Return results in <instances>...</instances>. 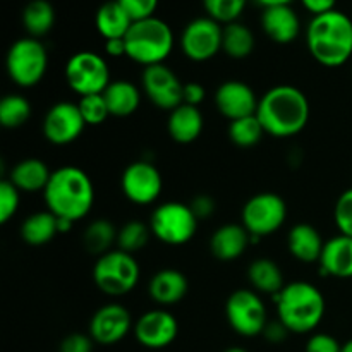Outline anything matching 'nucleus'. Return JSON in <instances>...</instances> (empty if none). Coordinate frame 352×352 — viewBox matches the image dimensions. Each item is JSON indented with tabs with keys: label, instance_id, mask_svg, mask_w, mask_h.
<instances>
[{
	"label": "nucleus",
	"instance_id": "obj_10",
	"mask_svg": "<svg viewBox=\"0 0 352 352\" xmlns=\"http://www.w3.org/2000/svg\"><path fill=\"white\" fill-rule=\"evenodd\" d=\"M243 226L254 239L277 232L287 220V205L275 192H260L246 201L241 212Z\"/></svg>",
	"mask_w": 352,
	"mask_h": 352
},
{
	"label": "nucleus",
	"instance_id": "obj_46",
	"mask_svg": "<svg viewBox=\"0 0 352 352\" xmlns=\"http://www.w3.org/2000/svg\"><path fill=\"white\" fill-rule=\"evenodd\" d=\"M305 9L311 12L313 16H320V14H327L330 10H336L337 0H301Z\"/></svg>",
	"mask_w": 352,
	"mask_h": 352
},
{
	"label": "nucleus",
	"instance_id": "obj_31",
	"mask_svg": "<svg viewBox=\"0 0 352 352\" xmlns=\"http://www.w3.org/2000/svg\"><path fill=\"white\" fill-rule=\"evenodd\" d=\"M222 50L227 57L236 58V60L248 58L254 50L253 31L239 21L226 24L222 36Z\"/></svg>",
	"mask_w": 352,
	"mask_h": 352
},
{
	"label": "nucleus",
	"instance_id": "obj_14",
	"mask_svg": "<svg viewBox=\"0 0 352 352\" xmlns=\"http://www.w3.org/2000/svg\"><path fill=\"white\" fill-rule=\"evenodd\" d=\"M124 196L134 205H151L164 189L160 170L148 160H138L127 165L120 177Z\"/></svg>",
	"mask_w": 352,
	"mask_h": 352
},
{
	"label": "nucleus",
	"instance_id": "obj_22",
	"mask_svg": "<svg viewBox=\"0 0 352 352\" xmlns=\"http://www.w3.org/2000/svg\"><path fill=\"white\" fill-rule=\"evenodd\" d=\"M188 278L181 270L164 268L158 270L148 284V294L158 306H174L181 302L188 294Z\"/></svg>",
	"mask_w": 352,
	"mask_h": 352
},
{
	"label": "nucleus",
	"instance_id": "obj_15",
	"mask_svg": "<svg viewBox=\"0 0 352 352\" xmlns=\"http://www.w3.org/2000/svg\"><path fill=\"white\" fill-rule=\"evenodd\" d=\"M86 122L78 103L58 102L48 109L43 119V136L57 146L71 144L85 131Z\"/></svg>",
	"mask_w": 352,
	"mask_h": 352
},
{
	"label": "nucleus",
	"instance_id": "obj_42",
	"mask_svg": "<svg viewBox=\"0 0 352 352\" xmlns=\"http://www.w3.org/2000/svg\"><path fill=\"white\" fill-rule=\"evenodd\" d=\"M93 344H95V340L91 339V336L71 333L62 340L58 352H93Z\"/></svg>",
	"mask_w": 352,
	"mask_h": 352
},
{
	"label": "nucleus",
	"instance_id": "obj_47",
	"mask_svg": "<svg viewBox=\"0 0 352 352\" xmlns=\"http://www.w3.org/2000/svg\"><path fill=\"white\" fill-rule=\"evenodd\" d=\"M105 54L110 57H122L126 55V40L124 38H113V40H105Z\"/></svg>",
	"mask_w": 352,
	"mask_h": 352
},
{
	"label": "nucleus",
	"instance_id": "obj_12",
	"mask_svg": "<svg viewBox=\"0 0 352 352\" xmlns=\"http://www.w3.org/2000/svg\"><path fill=\"white\" fill-rule=\"evenodd\" d=\"M223 26L208 16L196 17L181 34V50L189 60L206 62L222 50Z\"/></svg>",
	"mask_w": 352,
	"mask_h": 352
},
{
	"label": "nucleus",
	"instance_id": "obj_18",
	"mask_svg": "<svg viewBox=\"0 0 352 352\" xmlns=\"http://www.w3.org/2000/svg\"><path fill=\"white\" fill-rule=\"evenodd\" d=\"M260 98L250 85L239 79L222 82L215 91V107L230 122L243 117L256 116Z\"/></svg>",
	"mask_w": 352,
	"mask_h": 352
},
{
	"label": "nucleus",
	"instance_id": "obj_38",
	"mask_svg": "<svg viewBox=\"0 0 352 352\" xmlns=\"http://www.w3.org/2000/svg\"><path fill=\"white\" fill-rule=\"evenodd\" d=\"M19 189L7 179L0 182V222L7 223L19 210Z\"/></svg>",
	"mask_w": 352,
	"mask_h": 352
},
{
	"label": "nucleus",
	"instance_id": "obj_11",
	"mask_svg": "<svg viewBox=\"0 0 352 352\" xmlns=\"http://www.w3.org/2000/svg\"><path fill=\"white\" fill-rule=\"evenodd\" d=\"M226 316L230 329L243 337H258L267 327V308L256 291L239 289L226 302Z\"/></svg>",
	"mask_w": 352,
	"mask_h": 352
},
{
	"label": "nucleus",
	"instance_id": "obj_23",
	"mask_svg": "<svg viewBox=\"0 0 352 352\" xmlns=\"http://www.w3.org/2000/svg\"><path fill=\"white\" fill-rule=\"evenodd\" d=\"M203 127H205V120H203V113L198 107L182 103L168 116L167 129L175 143H192L201 136Z\"/></svg>",
	"mask_w": 352,
	"mask_h": 352
},
{
	"label": "nucleus",
	"instance_id": "obj_9",
	"mask_svg": "<svg viewBox=\"0 0 352 352\" xmlns=\"http://www.w3.org/2000/svg\"><path fill=\"white\" fill-rule=\"evenodd\" d=\"M65 81L78 95H100L112 82L105 58L95 52H78L65 64Z\"/></svg>",
	"mask_w": 352,
	"mask_h": 352
},
{
	"label": "nucleus",
	"instance_id": "obj_34",
	"mask_svg": "<svg viewBox=\"0 0 352 352\" xmlns=\"http://www.w3.org/2000/svg\"><path fill=\"white\" fill-rule=\"evenodd\" d=\"M150 226L138 222V220H131L117 230V250L126 251L129 254L138 253V251L144 250V246L150 241Z\"/></svg>",
	"mask_w": 352,
	"mask_h": 352
},
{
	"label": "nucleus",
	"instance_id": "obj_48",
	"mask_svg": "<svg viewBox=\"0 0 352 352\" xmlns=\"http://www.w3.org/2000/svg\"><path fill=\"white\" fill-rule=\"evenodd\" d=\"M254 2H256L258 6L263 7V9H267V7H275V6H291L294 0H254Z\"/></svg>",
	"mask_w": 352,
	"mask_h": 352
},
{
	"label": "nucleus",
	"instance_id": "obj_24",
	"mask_svg": "<svg viewBox=\"0 0 352 352\" xmlns=\"http://www.w3.org/2000/svg\"><path fill=\"white\" fill-rule=\"evenodd\" d=\"M323 246L325 241L320 236L318 229L309 223H298L289 230L287 248L292 256L301 263H318Z\"/></svg>",
	"mask_w": 352,
	"mask_h": 352
},
{
	"label": "nucleus",
	"instance_id": "obj_28",
	"mask_svg": "<svg viewBox=\"0 0 352 352\" xmlns=\"http://www.w3.org/2000/svg\"><path fill=\"white\" fill-rule=\"evenodd\" d=\"M248 280L261 294L277 296L285 287L280 267L270 258H258L248 267Z\"/></svg>",
	"mask_w": 352,
	"mask_h": 352
},
{
	"label": "nucleus",
	"instance_id": "obj_37",
	"mask_svg": "<svg viewBox=\"0 0 352 352\" xmlns=\"http://www.w3.org/2000/svg\"><path fill=\"white\" fill-rule=\"evenodd\" d=\"M78 107L81 110V116L85 119L86 126H100L110 116L109 105H107V100L103 96V93H100V95L81 96L78 102Z\"/></svg>",
	"mask_w": 352,
	"mask_h": 352
},
{
	"label": "nucleus",
	"instance_id": "obj_44",
	"mask_svg": "<svg viewBox=\"0 0 352 352\" xmlns=\"http://www.w3.org/2000/svg\"><path fill=\"white\" fill-rule=\"evenodd\" d=\"M206 91L199 82H186L184 91H182V103L192 107H199L205 100Z\"/></svg>",
	"mask_w": 352,
	"mask_h": 352
},
{
	"label": "nucleus",
	"instance_id": "obj_2",
	"mask_svg": "<svg viewBox=\"0 0 352 352\" xmlns=\"http://www.w3.org/2000/svg\"><path fill=\"white\" fill-rule=\"evenodd\" d=\"M45 203L48 212L54 213L57 219L78 220L85 219L95 203V188L82 168L67 165L52 172L47 188L43 191Z\"/></svg>",
	"mask_w": 352,
	"mask_h": 352
},
{
	"label": "nucleus",
	"instance_id": "obj_21",
	"mask_svg": "<svg viewBox=\"0 0 352 352\" xmlns=\"http://www.w3.org/2000/svg\"><path fill=\"white\" fill-rule=\"evenodd\" d=\"M318 263L325 277L352 278V237L339 234L325 241Z\"/></svg>",
	"mask_w": 352,
	"mask_h": 352
},
{
	"label": "nucleus",
	"instance_id": "obj_4",
	"mask_svg": "<svg viewBox=\"0 0 352 352\" xmlns=\"http://www.w3.org/2000/svg\"><path fill=\"white\" fill-rule=\"evenodd\" d=\"M275 298L278 320L291 333H309L322 323L325 298L309 282H291Z\"/></svg>",
	"mask_w": 352,
	"mask_h": 352
},
{
	"label": "nucleus",
	"instance_id": "obj_19",
	"mask_svg": "<svg viewBox=\"0 0 352 352\" xmlns=\"http://www.w3.org/2000/svg\"><path fill=\"white\" fill-rule=\"evenodd\" d=\"M261 28L272 41L280 45L292 43L301 34V21L291 6H275L263 9Z\"/></svg>",
	"mask_w": 352,
	"mask_h": 352
},
{
	"label": "nucleus",
	"instance_id": "obj_1",
	"mask_svg": "<svg viewBox=\"0 0 352 352\" xmlns=\"http://www.w3.org/2000/svg\"><path fill=\"white\" fill-rule=\"evenodd\" d=\"M309 112L311 109L305 91L291 85H278L261 96L256 117L265 134L282 140L301 133L308 126Z\"/></svg>",
	"mask_w": 352,
	"mask_h": 352
},
{
	"label": "nucleus",
	"instance_id": "obj_30",
	"mask_svg": "<svg viewBox=\"0 0 352 352\" xmlns=\"http://www.w3.org/2000/svg\"><path fill=\"white\" fill-rule=\"evenodd\" d=\"M55 24V9L48 0H31L23 9V26L28 36L43 38Z\"/></svg>",
	"mask_w": 352,
	"mask_h": 352
},
{
	"label": "nucleus",
	"instance_id": "obj_35",
	"mask_svg": "<svg viewBox=\"0 0 352 352\" xmlns=\"http://www.w3.org/2000/svg\"><path fill=\"white\" fill-rule=\"evenodd\" d=\"M265 131L256 116L243 117L229 124V138L236 146L251 148L261 141Z\"/></svg>",
	"mask_w": 352,
	"mask_h": 352
},
{
	"label": "nucleus",
	"instance_id": "obj_49",
	"mask_svg": "<svg viewBox=\"0 0 352 352\" xmlns=\"http://www.w3.org/2000/svg\"><path fill=\"white\" fill-rule=\"evenodd\" d=\"M342 352H352V339L342 346Z\"/></svg>",
	"mask_w": 352,
	"mask_h": 352
},
{
	"label": "nucleus",
	"instance_id": "obj_36",
	"mask_svg": "<svg viewBox=\"0 0 352 352\" xmlns=\"http://www.w3.org/2000/svg\"><path fill=\"white\" fill-rule=\"evenodd\" d=\"M246 3L248 0H203L206 16L215 19L222 26L236 23L246 9Z\"/></svg>",
	"mask_w": 352,
	"mask_h": 352
},
{
	"label": "nucleus",
	"instance_id": "obj_41",
	"mask_svg": "<svg viewBox=\"0 0 352 352\" xmlns=\"http://www.w3.org/2000/svg\"><path fill=\"white\" fill-rule=\"evenodd\" d=\"M306 352H342V346L329 333H313L306 342Z\"/></svg>",
	"mask_w": 352,
	"mask_h": 352
},
{
	"label": "nucleus",
	"instance_id": "obj_8",
	"mask_svg": "<svg viewBox=\"0 0 352 352\" xmlns=\"http://www.w3.org/2000/svg\"><path fill=\"white\" fill-rule=\"evenodd\" d=\"M199 220L191 206L179 201H167L153 210L150 219L151 234L168 246H182L195 237Z\"/></svg>",
	"mask_w": 352,
	"mask_h": 352
},
{
	"label": "nucleus",
	"instance_id": "obj_3",
	"mask_svg": "<svg viewBox=\"0 0 352 352\" xmlns=\"http://www.w3.org/2000/svg\"><path fill=\"white\" fill-rule=\"evenodd\" d=\"M306 45L318 64L340 67L352 57V19L337 9L313 16L306 28Z\"/></svg>",
	"mask_w": 352,
	"mask_h": 352
},
{
	"label": "nucleus",
	"instance_id": "obj_7",
	"mask_svg": "<svg viewBox=\"0 0 352 352\" xmlns=\"http://www.w3.org/2000/svg\"><path fill=\"white\" fill-rule=\"evenodd\" d=\"M6 69L14 85L21 88H33L47 74V48L38 38H19L7 52Z\"/></svg>",
	"mask_w": 352,
	"mask_h": 352
},
{
	"label": "nucleus",
	"instance_id": "obj_32",
	"mask_svg": "<svg viewBox=\"0 0 352 352\" xmlns=\"http://www.w3.org/2000/svg\"><path fill=\"white\" fill-rule=\"evenodd\" d=\"M117 230L119 229H116V226L109 220H93L86 227L85 236H82L86 251L91 254H98V256L112 251L113 244H117Z\"/></svg>",
	"mask_w": 352,
	"mask_h": 352
},
{
	"label": "nucleus",
	"instance_id": "obj_6",
	"mask_svg": "<svg viewBox=\"0 0 352 352\" xmlns=\"http://www.w3.org/2000/svg\"><path fill=\"white\" fill-rule=\"evenodd\" d=\"M141 268L134 254L112 250L102 254L93 267V280L96 287L107 296H126L140 282Z\"/></svg>",
	"mask_w": 352,
	"mask_h": 352
},
{
	"label": "nucleus",
	"instance_id": "obj_5",
	"mask_svg": "<svg viewBox=\"0 0 352 352\" xmlns=\"http://www.w3.org/2000/svg\"><path fill=\"white\" fill-rule=\"evenodd\" d=\"M126 57L143 67L164 64L174 50V31L160 17L134 21L126 34Z\"/></svg>",
	"mask_w": 352,
	"mask_h": 352
},
{
	"label": "nucleus",
	"instance_id": "obj_25",
	"mask_svg": "<svg viewBox=\"0 0 352 352\" xmlns=\"http://www.w3.org/2000/svg\"><path fill=\"white\" fill-rule=\"evenodd\" d=\"M50 177V168L40 158H24V160L17 162L9 174V181L21 192L45 191Z\"/></svg>",
	"mask_w": 352,
	"mask_h": 352
},
{
	"label": "nucleus",
	"instance_id": "obj_26",
	"mask_svg": "<svg viewBox=\"0 0 352 352\" xmlns=\"http://www.w3.org/2000/svg\"><path fill=\"white\" fill-rule=\"evenodd\" d=\"M103 96L109 105L110 116L113 117H129L140 109V88L127 79H117L110 82L109 88L103 91Z\"/></svg>",
	"mask_w": 352,
	"mask_h": 352
},
{
	"label": "nucleus",
	"instance_id": "obj_20",
	"mask_svg": "<svg viewBox=\"0 0 352 352\" xmlns=\"http://www.w3.org/2000/svg\"><path fill=\"white\" fill-rule=\"evenodd\" d=\"M251 244V234L243 223H226L213 232L210 251L219 261H234L244 254Z\"/></svg>",
	"mask_w": 352,
	"mask_h": 352
},
{
	"label": "nucleus",
	"instance_id": "obj_33",
	"mask_svg": "<svg viewBox=\"0 0 352 352\" xmlns=\"http://www.w3.org/2000/svg\"><path fill=\"white\" fill-rule=\"evenodd\" d=\"M31 117V103L23 95H7L0 102V124L6 129H17Z\"/></svg>",
	"mask_w": 352,
	"mask_h": 352
},
{
	"label": "nucleus",
	"instance_id": "obj_27",
	"mask_svg": "<svg viewBox=\"0 0 352 352\" xmlns=\"http://www.w3.org/2000/svg\"><path fill=\"white\" fill-rule=\"evenodd\" d=\"M133 23L134 21L131 19L129 14L122 9V6L117 0H109V2L102 3L96 10L95 26L105 40L126 38Z\"/></svg>",
	"mask_w": 352,
	"mask_h": 352
},
{
	"label": "nucleus",
	"instance_id": "obj_13",
	"mask_svg": "<svg viewBox=\"0 0 352 352\" xmlns=\"http://www.w3.org/2000/svg\"><path fill=\"white\" fill-rule=\"evenodd\" d=\"M141 86H143V93L146 95V98L157 109L172 112L179 105H182L184 82L168 65L157 64L144 67L143 74H141Z\"/></svg>",
	"mask_w": 352,
	"mask_h": 352
},
{
	"label": "nucleus",
	"instance_id": "obj_50",
	"mask_svg": "<svg viewBox=\"0 0 352 352\" xmlns=\"http://www.w3.org/2000/svg\"><path fill=\"white\" fill-rule=\"evenodd\" d=\"M223 352H248V351L243 349V347H230V349H227Z\"/></svg>",
	"mask_w": 352,
	"mask_h": 352
},
{
	"label": "nucleus",
	"instance_id": "obj_45",
	"mask_svg": "<svg viewBox=\"0 0 352 352\" xmlns=\"http://www.w3.org/2000/svg\"><path fill=\"white\" fill-rule=\"evenodd\" d=\"M289 333L291 332H289L287 327H285L280 320H277V322H268L261 336H263L270 344H282L287 339Z\"/></svg>",
	"mask_w": 352,
	"mask_h": 352
},
{
	"label": "nucleus",
	"instance_id": "obj_39",
	"mask_svg": "<svg viewBox=\"0 0 352 352\" xmlns=\"http://www.w3.org/2000/svg\"><path fill=\"white\" fill-rule=\"evenodd\" d=\"M333 219L339 232L352 237V188L339 196L333 210Z\"/></svg>",
	"mask_w": 352,
	"mask_h": 352
},
{
	"label": "nucleus",
	"instance_id": "obj_40",
	"mask_svg": "<svg viewBox=\"0 0 352 352\" xmlns=\"http://www.w3.org/2000/svg\"><path fill=\"white\" fill-rule=\"evenodd\" d=\"M133 21L148 19L155 16L158 0H117Z\"/></svg>",
	"mask_w": 352,
	"mask_h": 352
},
{
	"label": "nucleus",
	"instance_id": "obj_29",
	"mask_svg": "<svg viewBox=\"0 0 352 352\" xmlns=\"http://www.w3.org/2000/svg\"><path fill=\"white\" fill-rule=\"evenodd\" d=\"M58 234L57 217L52 212H36L21 223V237L30 246H45Z\"/></svg>",
	"mask_w": 352,
	"mask_h": 352
},
{
	"label": "nucleus",
	"instance_id": "obj_17",
	"mask_svg": "<svg viewBox=\"0 0 352 352\" xmlns=\"http://www.w3.org/2000/svg\"><path fill=\"white\" fill-rule=\"evenodd\" d=\"M133 329L129 309L117 302L96 309L89 322V336L100 346H113L120 342Z\"/></svg>",
	"mask_w": 352,
	"mask_h": 352
},
{
	"label": "nucleus",
	"instance_id": "obj_43",
	"mask_svg": "<svg viewBox=\"0 0 352 352\" xmlns=\"http://www.w3.org/2000/svg\"><path fill=\"white\" fill-rule=\"evenodd\" d=\"M189 206H191L192 213L196 215V219L201 222V220H206L210 219V217L215 213V199L212 198V196L208 195H198L195 196V198L191 199V203H189Z\"/></svg>",
	"mask_w": 352,
	"mask_h": 352
},
{
	"label": "nucleus",
	"instance_id": "obj_16",
	"mask_svg": "<svg viewBox=\"0 0 352 352\" xmlns=\"http://www.w3.org/2000/svg\"><path fill=\"white\" fill-rule=\"evenodd\" d=\"M133 332L138 342L146 349H165L177 339L179 323L167 309H150L138 318Z\"/></svg>",
	"mask_w": 352,
	"mask_h": 352
}]
</instances>
